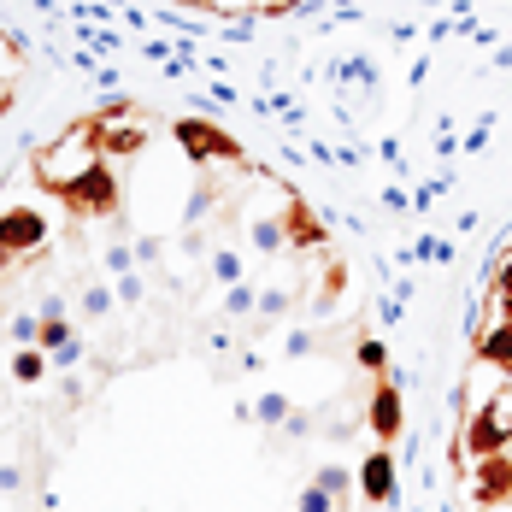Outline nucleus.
<instances>
[{"instance_id":"1","label":"nucleus","mask_w":512,"mask_h":512,"mask_svg":"<svg viewBox=\"0 0 512 512\" xmlns=\"http://www.w3.org/2000/svg\"><path fill=\"white\" fill-rule=\"evenodd\" d=\"M53 195L65 201V212H71V218H118V212H124V195H118V171H112L106 159L83 165L77 177H65Z\"/></svg>"},{"instance_id":"2","label":"nucleus","mask_w":512,"mask_h":512,"mask_svg":"<svg viewBox=\"0 0 512 512\" xmlns=\"http://www.w3.org/2000/svg\"><path fill=\"white\" fill-rule=\"evenodd\" d=\"M171 136H177V148L195 159V165H242V171H259L254 159H248V148L224 124H212V118H177Z\"/></svg>"},{"instance_id":"3","label":"nucleus","mask_w":512,"mask_h":512,"mask_svg":"<svg viewBox=\"0 0 512 512\" xmlns=\"http://www.w3.org/2000/svg\"><path fill=\"white\" fill-rule=\"evenodd\" d=\"M48 212L42 206H6L0 212V254L6 259H30L48 248Z\"/></svg>"},{"instance_id":"4","label":"nucleus","mask_w":512,"mask_h":512,"mask_svg":"<svg viewBox=\"0 0 512 512\" xmlns=\"http://www.w3.org/2000/svg\"><path fill=\"white\" fill-rule=\"evenodd\" d=\"M365 424H371L377 448H389V442L401 436V424H407V401H401V383H395V371H383V377L371 383V407H365Z\"/></svg>"},{"instance_id":"5","label":"nucleus","mask_w":512,"mask_h":512,"mask_svg":"<svg viewBox=\"0 0 512 512\" xmlns=\"http://www.w3.org/2000/svg\"><path fill=\"white\" fill-rule=\"evenodd\" d=\"M354 495H359V507H365V512H371V507H389V501H395V454H389V448H371V454L359 460Z\"/></svg>"},{"instance_id":"6","label":"nucleus","mask_w":512,"mask_h":512,"mask_svg":"<svg viewBox=\"0 0 512 512\" xmlns=\"http://www.w3.org/2000/svg\"><path fill=\"white\" fill-rule=\"evenodd\" d=\"M471 501H477V507H507L512 501V454H489V460H477Z\"/></svg>"},{"instance_id":"7","label":"nucleus","mask_w":512,"mask_h":512,"mask_svg":"<svg viewBox=\"0 0 512 512\" xmlns=\"http://www.w3.org/2000/svg\"><path fill=\"white\" fill-rule=\"evenodd\" d=\"M148 148V130H142V118L130 124L124 112H101V154L106 159H130Z\"/></svg>"},{"instance_id":"8","label":"nucleus","mask_w":512,"mask_h":512,"mask_svg":"<svg viewBox=\"0 0 512 512\" xmlns=\"http://www.w3.org/2000/svg\"><path fill=\"white\" fill-rule=\"evenodd\" d=\"M283 236H289V248H324V224L312 218L307 201H289V206H283Z\"/></svg>"},{"instance_id":"9","label":"nucleus","mask_w":512,"mask_h":512,"mask_svg":"<svg viewBox=\"0 0 512 512\" xmlns=\"http://www.w3.org/2000/svg\"><path fill=\"white\" fill-rule=\"evenodd\" d=\"M477 359H483V365H495V371H512V324L483 330V336H477Z\"/></svg>"},{"instance_id":"10","label":"nucleus","mask_w":512,"mask_h":512,"mask_svg":"<svg viewBox=\"0 0 512 512\" xmlns=\"http://www.w3.org/2000/svg\"><path fill=\"white\" fill-rule=\"evenodd\" d=\"M312 483H318L324 495H336V507L342 512H354V477H348V465H318Z\"/></svg>"},{"instance_id":"11","label":"nucleus","mask_w":512,"mask_h":512,"mask_svg":"<svg viewBox=\"0 0 512 512\" xmlns=\"http://www.w3.org/2000/svg\"><path fill=\"white\" fill-rule=\"evenodd\" d=\"M77 307H83V318H89V324H106V318H112V307H118V295L106 289L101 277H89V283H83V295H77Z\"/></svg>"},{"instance_id":"12","label":"nucleus","mask_w":512,"mask_h":512,"mask_svg":"<svg viewBox=\"0 0 512 512\" xmlns=\"http://www.w3.org/2000/svg\"><path fill=\"white\" fill-rule=\"evenodd\" d=\"M48 371H53V359L42 354V348H18V354H12V377H18L24 389H30V383H42Z\"/></svg>"},{"instance_id":"13","label":"nucleus","mask_w":512,"mask_h":512,"mask_svg":"<svg viewBox=\"0 0 512 512\" xmlns=\"http://www.w3.org/2000/svg\"><path fill=\"white\" fill-rule=\"evenodd\" d=\"M354 365L359 371H371V377H383V371H389V348H383L377 336H359L354 342Z\"/></svg>"},{"instance_id":"14","label":"nucleus","mask_w":512,"mask_h":512,"mask_svg":"<svg viewBox=\"0 0 512 512\" xmlns=\"http://www.w3.org/2000/svg\"><path fill=\"white\" fill-rule=\"evenodd\" d=\"M65 342H77V324H71V318H42V342H36V348H42V354H59Z\"/></svg>"},{"instance_id":"15","label":"nucleus","mask_w":512,"mask_h":512,"mask_svg":"<svg viewBox=\"0 0 512 512\" xmlns=\"http://www.w3.org/2000/svg\"><path fill=\"white\" fill-rule=\"evenodd\" d=\"M254 248H259V254H283V248H289L283 218H259V224H254Z\"/></svg>"},{"instance_id":"16","label":"nucleus","mask_w":512,"mask_h":512,"mask_svg":"<svg viewBox=\"0 0 512 512\" xmlns=\"http://www.w3.org/2000/svg\"><path fill=\"white\" fill-rule=\"evenodd\" d=\"M212 277H218L224 289H236V283H242V254H236V248H212Z\"/></svg>"},{"instance_id":"17","label":"nucleus","mask_w":512,"mask_h":512,"mask_svg":"<svg viewBox=\"0 0 512 512\" xmlns=\"http://www.w3.org/2000/svg\"><path fill=\"white\" fill-rule=\"evenodd\" d=\"M289 307H295V295H289V289H265V295H259V307H254V318H259V324H271V318H283Z\"/></svg>"},{"instance_id":"18","label":"nucleus","mask_w":512,"mask_h":512,"mask_svg":"<svg viewBox=\"0 0 512 512\" xmlns=\"http://www.w3.org/2000/svg\"><path fill=\"white\" fill-rule=\"evenodd\" d=\"M254 307H259V289L248 283V277H242L236 289H224V312H236V318H248Z\"/></svg>"},{"instance_id":"19","label":"nucleus","mask_w":512,"mask_h":512,"mask_svg":"<svg viewBox=\"0 0 512 512\" xmlns=\"http://www.w3.org/2000/svg\"><path fill=\"white\" fill-rule=\"evenodd\" d=\"M289 412H295V407H289L283 395H259V401H254V424H271V430H277Z\"/></svg>"},{"instance_id":"20","label":"nucleus","mask_w":512,"mask_h":512,"mask_svg":"<svg viewBox=\"0 0 512 512\" xmlns=\"http://www.w3.org/2000/svg\"><path fill=\"white\" fill-rule=\"evenodd\" d=\"M295 512H342V507H336V495H324L318 483H307V489H301V501H295Z\"/></svg>"},{"instance_id":"21","label":"nucleus","mask_w":512,"mask_h":512,"mask_svg":"<svg viewBox=\"0 0 512 512\" xmlns=\"http://www.w3.org/2000/svg\"><path fill=\"white\" fill-rule=\"evenodd\" d=\"M212 201H218V189H212V183H201V189H195V201L183 206V230H195V224H201V212Z\"/></svg>"},{"instance_id":"22","label":"nucleus","mask_w":512,"mask_h":512,"mask_svg":"<svg viewBox=\"0 0 512 512\" xmlns=\"http://www.w3.org/2000/svg\"><path fill=\"white\" fill-rule=\"evenodd\" d=\"M106 271H112V277L136 271V248H130V242H112V248H106Z\"/></svg>"},{"instance_id":"23","label":"nucleus","mask_w":512,"mask_h":512,"mask_svg":"<svg viewBox=\"0 0 512 512\" xmlns=\"http://www.w3.org/2000/svg\"><path fill=\"white\" fill-rule=\"evenodd\" d=\"M12 342L18 348H36L42 342V318H12Z\"/></svg>"},{"instance_id":"24","label":"nucleus","mask_w":512,"mask_h":512,"mask_svg":"<svg viewBox=\"0 0 512 512\" xmlns=\"http://www.w3.org/2000/svg\"><path fill=\"white\" fill-rule=\"evenodd\" d=\"M495 301H501V312L512 318V259L501 265V271H495Z\"/></svg>"},{"instance_id":"25","label":"nucleus","mask_w":512,"mask_h":512,"mask_svg":"<svg viewBox=\"0 0 512 512\" xmlns=\"http://www.w3.org/2000/svg\"><path fill=\"white\" fill-rule=\"evenodd\" d=\"M112 295H118V301H124V307H136V301H142V277H136V271H124V277H118V289H112Z\"/></svg>"},{"instance_id":"26","label":"nucleus","mask_w":512,"mask_h":512,"mask_svg":"<svg viewBox=\"0 0 512 512\" xmlns=\"http://www.w3.org/2000/svg\"><path fill=\"white\" fill-rule=\"evenodd\" d=\"M12 489H24V465H0V495H12Z\"/></svg>"},{"instance_id":"27","label":"nucleus","mask_w":512,"mask_h":512,"mask_svg":"<svg viewBox=\"0 0 512 512\" xmlns=\"http://www.w3.org/2000/svg\"><path fill=\"white\" fill-rule=\"evenodd\" d=\"M312 342H318L312 330H295V336H289V354H312Z\"/></svg>"},{"instance_id":"28","label":"nucleus","mask_w":512,"mask_h":512,"mask_svg":"<svg viewBox=\"0 0 512 512\" xmlns=\"http://www.w3.org/2000/svg\"><path fill=\"white\" fill-rule=\"evenodd\" d=\"M36 318H65V301H59V295H42V312H36Z\"/></svg>"},{"instance_id":"29","label":"nucleus","mask_w":512,"mask_h":512,"mask_svg":"<svg viewBox=\"0 0 512 512\" xmlns=\"http://www.w3.org/2000/svg\"><path fill=\"white\" fill-rule=\"evenodd\" d=\"M6 265H12V259H6V254H0V271H6Z\"/></svg>"},{"instance_id":"30","label":"nucleus","mask_w":512,"mask_h":512,"mask_svg":"<svg viewBox=\"0 0 512 512\" xmlns=\"http://www.w3.org/2000/svg\"><path fill=\"white\" fill-rule=\"evenodd\" d=\"M507 324H512V318H507Z\"/></svg>"},{"instance_id":"31","label":"nucleus","mask_w":512,"mask_h":512,"mask_svg":"<svg viewBox=\"0 0 512 512\" xmlns=\"http://www.w3.org/2000/svg\"><path fill=\"white\" fill-rule=\"evenodd\" d=\"M0 106H6V101H0Z\"/></svg>"}]
</instances>
